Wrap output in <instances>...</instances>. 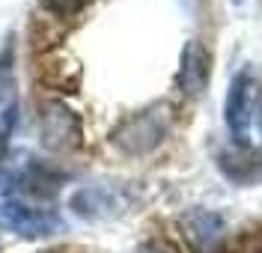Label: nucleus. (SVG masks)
I'll use <instances>...</instances> for the list:
<instances>
[{"label":"nucleus","instance_id":"1","mask_svg":"<svg viewBox=\"0 0 262 253\" xmlns=\"http://www.w3.org/2000/svg\"><path fill=\"white\" fill-rule=\"evenodd\" d=\"M170 128H173V107L167 101H155L122 119L111 134V143L125 155H146L167 140Z\"/></svg>","mask_w":262,"mask_h":253},{"label":"nucleus","instance_id":"2","mask_svg":"<svg viewBox=\"0 0 262 253\" xmlns=\"http://www.w3.org/2000/svg\"><path fill=\"white\" fill-rule=\"evenodd\" d=\"M262 110V86L259 81L250 75V72H242L232 78L227 93V104H224V119H227L229 137L235 143L247 146L253 140V125H256V113Z\"/></svg>","mask_w":262,"mask_h":253},{"label":"nucleus","instance_id":"3","mask_svg":"<svg viewBox=\"0 0 262 253\" xmlns=\"http://www.w3.org/2000/svg\"><path fill=\"white\" fill-rule=\"evenodd\" d=\"M39 140L48 152H75L83 140L81 117L63 101H48L39 113Z\"/></svg>","mask_w":262,"mask_h":253},{"label":"nucleus","instance_id":"4","mask_svg":"<svg viewBox=\"0 0 262 253\" xmlns=\"http://www.w3.org/2000/svg\"><path fill=\"white\" fill-rule=\"evenodd\" d=\"M0 223L21 238H45L60 229V215L54 209H39L27 202H0Z\"/></svg>","mask_w":262,"mask_h":253},{"label":"nucleus","instance_id":"5","mask_svg":"<svg viewBox=\"0 0 262 253\" xmlns=\"http://www.w3.org/2000/svg\"><path fill=\"white\" fill-rule=\"evenodd\" d=\"M18 122V84H15V54L12 45L0 51V161L9 149V137Z\"/></svg>","mask_w":262,"mask_h":253},{"label":"nucleus","instance_id":"6","mask_svg":"<svg viewBox=\"0 0 262 253\" xmlns=\"http://www.w3.org/2000/svg\"><path fill=\"white\" fill-rule=\"evenodd\" d=\"M212 78V54L203 42L191 39L185 48H182V60H179V75H176V84L185 96H203L206 86Z\"/></svg>","mask_w":262,"mask_h":253},{"label":"nucleus","instance_id":"7","mask_svg":"<svg viewBox=\"0 0 262 253\" xmlns=\"http://www.w3.org/2000/svg\"><path fill=\"white\" fill-rule=\"evenodd\" d=\"M182 229H185L194 250L212 253L224 238V218L214 212H206V209H194L182 218Z\"/></svg>","mask_w":262,"mask_h":253},{"label":"nucleus","instance_id":"8","mask_svg":"<svg viewBox=\"0 0 262 253\" xmlns=\"http://www.w3.org/2000/svg\"><path fill=\"white\" fill-rule=\"evenodd\" d=\"M116 197L107 188H83L72 197V209L81 215V218H104V215H114L116 212Z\"/></svg>","mask_w":262,"mask_h":253},{"label":"nucleus","instance_id":"9","mask_svg":"<svg viewBox=\"0 0 262 253\" xmlns=\"http://www.w3.org/2000/svg\"><path fill=\"white\" fill-rule=\"evenodd\" d=\"M42 3V9H48L51 15H60V18H72L83 12L93 0H39Z\"/></svg>","mask_w":262,"mask_h":253},{"label":"nucleus","instance_id":"10","mask_svg":"<svg viewBox=\"0 0 262 253\" xmlns=\"http://www.w3.org/2000/svg\"><path fill=\"white\" fill-rule=\"evenodd\" d=\"M224 253H262V233H245L232 238V244Z\"/></svg>","mask_w":262,"mask_h":253},{"label":"nucleus","instance_id":"11","mask_svg":"<svg viewBox=\"0 0 262 253\" xmlns=\"http://www.w3.org/2000/svg\"><path fill=\"white\" fill-rule=\"evenodd\" d=\"M134 253H179V247H176L170 238H149V241H143Z\"/></svg>","mask_w":262,"mask_h":253}]
</instances>
